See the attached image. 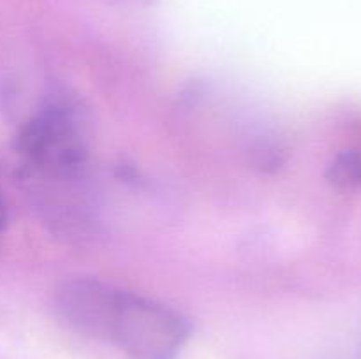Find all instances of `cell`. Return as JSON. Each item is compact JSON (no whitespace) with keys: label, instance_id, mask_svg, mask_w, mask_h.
I'll return each instance as SVG.
<instances>
[{"label":"cell","instance_id":"1","mask_svg":"<svg viewBox=\"0 0 361 359\" xmlns=\"http://www.w3.org/2000/svg\"><path fill=\"white\" fill-rule=\"evenodd\" d=\"M16 153L32 178L78 182L90 155V125L80 102L66 94L49 97L18 132Z\"/></svg>","mask_w":361,"mask_h":359},{"label":"cell","instance_id":"2","mask_svg":"<svg viewBox=\"0 0 361 359\" xmlns=\"http://www.w3.org/2000/svg\"><path fill=\"white\" fill-rule=\"evenodd\" d=\"M94 338L116 345L133 359H176L190 324L176 310L108 285Z\"/></svg>","mask_w":361,"mask_h":359},{"label":"cell","instance_id":"3","mask_svg":"<svg viewBox=\"0 0 361 359\" xmlns=\"http://www.w3.org/2000/svg\"><path fill=\"white\" fill-rule=\"evenodd\" d=\"M326 180L338 192L361 189V150L348 148L335 155L326 168Z\"/></svg>","mask_w":361,"mask_h":359},{"label":"cell","instance_id":"4","mask_svg":"<svg viewBox=\"0 0 361 359\" xmlns=\"http://www.w3.org/2000/svg\"><path fill=\"white\" fill-rule=\"evenodd\" d=\"M6 225V208H4L2 199H0V229Z\"/></svg>","mask_w":361,"mask_h":359},{"label":"cell","instance_id":"5","mask_svg":"<svg viewBox=\"0 0 361 359\" xmlns=\"http://www.w3.org/2000/svg\"><path fill=\"white\" fill-rule=\"evenodd\" d=\"M360 355H361V341H360Z\"/></svg>","mask_w":361,"mask_h":359}]
</instances>
